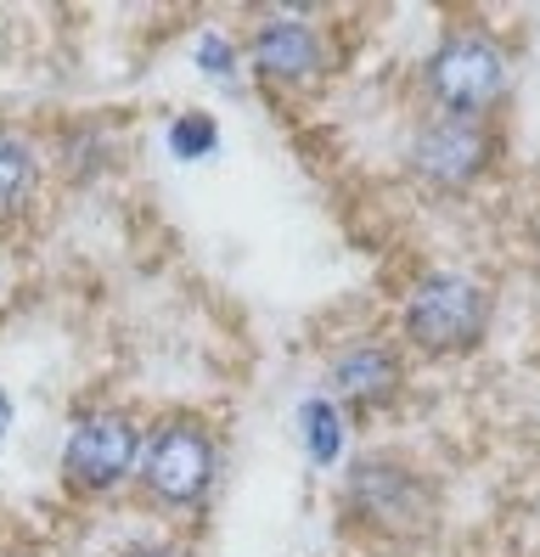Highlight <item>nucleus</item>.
<instances>
[{
  "instance_id": "nucleus-1",
  "label": "nucleus",
  "mask_w": 540,
  "mask_h": 557,
  "mask_svg": "<svg viewBox=\"0 0 540 557\" xmlns=\"http://www.w3.org/2000/svg\"><path fill=\"white\" fill-rule=\"evenodd\" d=\"M332 523L371 557H417L445 530V484L405 450H355L332 490Z\"/></svg>"
},
{
  "instance_id": "nucleus-2",
  "label": "nucleus",
  "mask_w": 540,
  "mask_h": 557,
  "mask_svg": "<svg viewBox=\"0 0 540 557\" xmlns=\"http://www.w3.org/2000/svg\"><path fill=\"white\" fill-rule=\"evenodd\" d=\"M518 96V62L484 17H451L417 62V102L433 119H479L506 124Z\"/></svg>"
},
{
  "instance_id": "nucleus-3",
  "label": "nucleus",
  "mask_w": 540,
  "mask_h": 557,
  "mask_svg": "<svg viewBox=\"0 0 540 557\" xmlns=\"http://www.w3.org/2000/svg\"><path fill=\"white\" fill-rule=\"evenodd\" d=\"M225 473V440L202 411H158L147 422L142 445V473H135V496L175 530L202 523L220 496Z\"/></svg>"
},
{
  "instance_id": "nucleus-4",
  "label": "nucleus",
  "mask_w": 540,
  "mask_h": 557,
  "mask_svg": "<svg viewBox=\"0 0 540 557\" xmlns=\"http://www.w3.org/2000/svg\"><path fill=\"white\" fill-rule=\"evenodd\" d=\"M495 333V287L467 271L422 265L394 299V338L412 360H472Z\"/></svg>"
},
{
  "instance_id": "nucleus-5",
  "label": "nucleus",
  "mask_w": 540,
  "mask_h": 557,
  "mask_svg": "<svg viewBox=\"0 0 540 557\" xmlns=\"http://www.w3.org/2000/svg\"><path fill=\"white\" fill-rule=\"evenodd\" d=\"M501 170H506V124H479V119L422 113L400 152L405 186L433 203H462L472 191H484Z\"/></svg>"
},
{
  "instance_id": "nucleus-6",
  "label": "nucleus",
  "mask_w": 540,
  "mask_h": 557,
  "mask_svg": "<svg viewBox=\"0 0 540 557\" xmlns=\"http://www.w3.org/2000/svg\"><path fill=\"white\" fill-rule=\"evenodd\" d=\"M243 57H248V79L277 96V102H298V96H321L338 74V35L327 28L321 12L304 7H265L248 17L243 35Z\"/></svg>"
},
{
  "instance_id": "nucleus-7",
  "label": "nucleus",
  "mask_w": 540,
  "mask_h": 557,
  "mask_svg": "<svg viewBox=\"0 0 540 557\" xmlns=\"http://www.w3.org/2000/svg\"><path fill=\"white\" fill-rule=\"evenodd\" d=\"M142 445H147V422L124 411V406H79L62 429L57 450V479L68 490V502L96 507L113 502L119 490L135 484L142 473Z\"/></svg>"
},
{
  "instance_id": "nucleus-8",
  "label": "nucleus",
  "mask_w": 540,
  "mask_h": 557,
  "mask_svg": "<svg viewBox=\"0 0 540 557\" xmlns=\"http://www.w3.org/2000/svg\"><path fill=\"white\" fill-rule=\"evenodd\" d=\"M321 395L349 422H378L412 395V355L400 349L394 333H349L327 349Z\"/></svg>"
},
{
  "instance_id": "nucleus-9",
  "label": "nucleus",
  "mask_w": 540,
  "mask_h": 557,
  "mask_svg": "<svg viewBox=\"0 0 540 557\" xmlns=\"http://www.w3.org/2000/svg\"><path fill=\"white\" fill-rule=\"evenodd\" d=\"M46 191V152L23 124L0 119V225H17Z\"/></svg>"
},
{
  "instance_id": "nucleus-10",
  "label": "nucleus",
  "mask_w": 540,
  "mask_h": 557,
  "mask_svg": "<svg viewBox=\"0 0 540 557\" xmlns=\"http://www.w3.org/2000/svg\"><path fill=\"white\" fill-rule=\"evenodd\" d=\"M349 429L355 422L338 411L321 388H310V395L293 406V440H298L304 462H310L316 473H332V468L349 462Z\"/></svg>"
},
{
  "instance_id": "nucleus-11",
  "label": "nucleus",
  "mask_w": 540,
  "mask_h": 557,
  "mask_svg": "<svg viewBox=\"0 0 540 557\" xmlns=\"http://www.w3.org/2000/svg\"><path fill=\"white\" fill-rule=\"evenodd\" d=\"M113 163H119L113 124L79 119V124H68L62 136H57V175H62V181L90 186V181H101V175H113Z\"/></svg>"
},
{
  "instance_id": "nucleus-12",
  "label": "nucleus",
  "mask_w": 540,
  "mask_h": 557,
  "mask_svg": "<svg viewBox=\"0 0 540 557\" xmlns=\"http://www.w3.org/2000/svg\"><path fill=\"white\" fill-rule=\"evenodd\" d=\"M220 119L209 108H181V113H169L163 124V152L186 163V170H197V163H214L220 158Z\"/></svg>"
},
{
  "instance_id": "nucleus-13",
  "label": "nucleus",
  "mask_w": 540,
  "mask_h": 557,
  "mask_svg": "<svg viewBox=\"0 0 540 557\" xmlns=\"http://www.w3.org/2000/svg\"><path fill=\"white\" fill-rule=\"evenodd\" d=\"M192 69L209 79V85H243L248 79V57H243V35H231V28H197L192 40Z\"/></svg>"
},
{
  "instance_id": "nucleus-14",
  "label": "nucleus",
  "mask_w": 540,
  "mask_h": 557,
  "mask_svg": "<svg viewBox=\"0 0 540 557\" xmlns=\"http://www.w3.org/2000/svg\"><path fill=\"white\" fill-rule=\"evenodd\" d=\"M119 557H202V552L181 535H147V541H130Z\"/></svg>"
},
{
  "instance_id": "nucleus-15",
  "label": "nucleus",
  "mask_w": 540,
  "mask_h": 557,
  "mask_svg": "<svg viewBox=\"0 0 540 557\" xmlns=\"http://www.w3.org/2000/svg\"><path fill=\"white\" fill-rule=\"evenodd\" d=\"M524 243H529V259H535V271H540V203L529 209V225H524Z\"/></svg>"
},
{
  "instance_id": "nucleus-16",
  "label": "nucleus",
  "mask_w": 540,
  "mask_h": 557,
  "mask_svg": "<svg viewBox=\"0 0 540 557\" xmlns=\"http://www.w3.org/2000/svg\"><path fill=\"white\" fill-rule=\"evenodd\" d=\"M0 557H23V552H0Z\"/></svg>"
},
{
  "instance_id": "nucleus-17",
  "label": "nucleus",
  "mask_w": 540,
  "mask_h": 557,
  "mask_svg": "<svg viewBox=\"0 0 540 557\" xmlns=\"http://www.w3.org/2000/svg\"><path fill=\"white\" fill-rule=\"evenodd\" d=\"M0 395H7V383H0Z\"/></svg>"
}]
</instances>
